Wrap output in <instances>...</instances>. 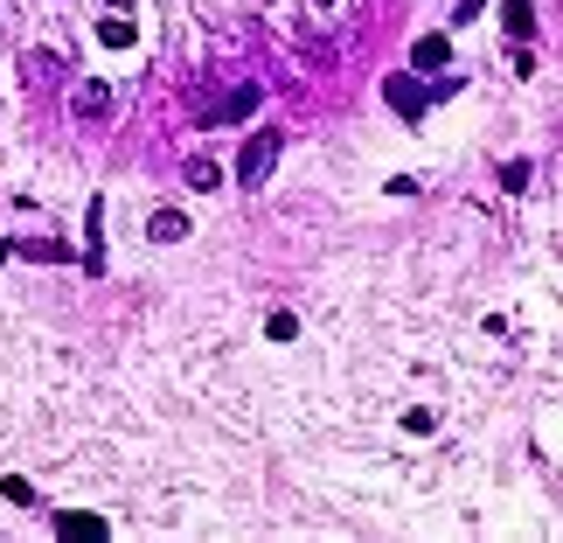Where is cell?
Returning <instances> with one entry per match:
<instances>
[{
    "mask_svg": "<svg viewBox=\"0 0 563 543\" xmlns=\"http://www.w3.org/2000/svg\"><path fill=\"white\" fill-rule=\"evenodd\" d=\"M278 146H286V140H278V126H265V133H251V146H244V161H236V175H244V182L257 188V182H265V175H272V161H278Z\"/></svg>",
    "mask_w": 563,
    "mask_h": 543,
    "instance_id": "cell-1",
    "label": "cell"
},
{
    "mask_svg": "<svg viewBox=\"0 0 563 543\" xmlns=\"http://www.w3.org/2000/svg\"><path fill=\"white\" fill-rule=\"evenodd\" d=\"M104 112H112V91H104V84H84V91H77V119L104 126Z\"/></svg>",
    "mask_w": 563,
    "mask_h": 543,
    "instance_id": "cell-2",
    "label": "cell"
},
{
    "mask_svg": "<svg viewBox=\"0 0 563 543\" xmlns=\"http://www.w3.org/2000/svg\"><path fill=\"white\" fill-rule=\"evenodd\" d=\"M146 230H154V245H181V237H188V216L181 209H154V216H146Z\"/></svg>",
    "mask_w": 563,
    "mask_h": 543,
    "instance_id": "cell-3",
    "label": "cell"
},
{
    "mask_svg": "<svg viewBox=\"0 0 563 543\" xmlns=\"http://www.w3.org/2000/svg\"><path fill=\"white\" fill-rule=\"evenodd\" d=\"M181 182H188V188H202V195H209V188H216V182H223V167H216V161H209V154H195V161H188V167H181Z\"/></svg>",
    "mask_w": 563,
    "mask_h": 543,
    "instance_id": "cell-4",
    "label": "cell"
},
{
    "mask_svg": "<svg viewBox=\"0 0 563 543\" xmlns=\"http://www.w3.org/2000/svg\"><path fill=\"white\" fill-rule=\"evenodd\" d=\"M389 105H397L404 119H418V112H424V98H418V84H410V77H389Z\"/></svg>",
    "mask_w": 563,
    "mask_h": 543,
    "instance_id": "cell-5",
    "label": "cell"
},
{
    "mask_svg": "<svg viewBox=\"0 0 563 543\" xmlns=\"http://www.w3.org/2000/svg\"><path fill=\"white\" fill-rule=\"evenodd\" d=\"M56 77H63V56L56 50H35L29 56V84H56Z\"/></svg>",
    "mask_w": 563,
    "mask_h": 543,
    "instance_id": "cell-6",
    "label": "cell"
},
{
    "mask_svg": "<svg viewBox=\"0 0 563 543\" xmlns=\"http://www.w3.org/2000/svg\"><path fill=\"white\" fill-rule=\"evenodd\" d=\"M98 42H112V50H125V42H133V21H125V14H98Z\"/></svg>",
    "mask_w": 563,
    "mask_h": 543,
    "instance_id": "cell-7",
    "label": "cell"
},
{
    "mask_svg": "<svg viewBox=\"0 0 563 543\" xmlns=\"http://www.w3.org/2000/svg\"><path fill=\"white\" fill-rule=\"evenodd\" d=\"M445 56H452V50H445V35H424V42H418V70H439Z\"/></svg>",
    "mask_w": 563,
    "mask_h": 543,
    "instance_id": "cell-8",
    "label": "cell"
},
{
    "mask_svg": "<svg viewBox=\"0 0 563 543\" xmlns=\"http://www.w3.org/2000/svg\"><path fill=\"white\" fill-rule=\"evenodd\" d=\"M508 29H515V35H529V29H536V14H529V0H508Z\"/></svg>",
    "mask_w": 563,
    "mask_h": 543,
    "instance_id": "cell-9",
    "label": "cell"
},
{
    "mask_svg": "<svg viewBox=\"0 0 563 543\" xmlns=\"http://www.w3.org/2000/svg\"><path fill=\"white\" fill-rule=\"evenodd\" d=\"M63 536H104V523H91V515H70V523H63Z\"/></svg>",
    "mask_w": 563,
    "mask_h": 543,
    "instance_id": "cell-10",
    "label": "cell"
},
{
    "mask_svg": "<svg viewBox=\"0 0 563 543\" xmlns=\"http://www.w3.org/2000/svg\"><path fill=\"white\" fill-rule=\"evenodd\" d=\"M98 8H112V14H125V8H133V0H98Z\"/></svg>",
    "mask_w": 563,
    "mask_h": 543,
    "instance_id": "cell-11",
    "label": "cell"
}]
</instances>
